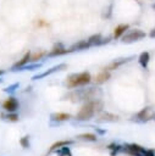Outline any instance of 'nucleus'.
<instances>
[{
	"instance_id": "obj_1",
	"label": "nucleus",
	"mask_w": 155,
	"mask_h": 156,
	"mask_svg": "<svg viewBox=\"0 0 155 156\" xmlns=\"http://www.w3.org/2000/svg\"><path fill=\"white\" fill-rule=\"evenodd\" d=\"M103 104L100 100L98 99H92L90 101H88L87 104L83 105V107L81 108V111L77 113V119L79 121H84V119H89L94 116V113L99 110H101Z\"/></svg>"
},
{
	"instance_id": "obj_2",
	"label": "nucleus",
	"mask_w": 155,
	"mask_h": 156,
	"mask_svg": "<svg viewBox=\"0 0 155 156\" xmlns=\"http://www.w3.org/2000/svg\"><path fill=\"white\" fill-rule=\"evenodd\" d=\"M92 80V76L89 72H81V73H73L71 76H68L67 80H66V85L67 88L72 89V88H78V87H83L87 85L88 83H90Z\"/></svg>"
},
{
	"instance_id": "obj_3",
	"label": "nucleus",
	"mask_w": 155,
	"mask_h": 156,
	"mask_svg": "<svg viewBox=\"0 0 155 156\" xmlns=\"http://www.w3.org/2000/svg\"><path fill=\"white\" fill-rule=\"evenodd\" d=\"M145 32H143L142 29H129V30H126V33L121 37L122 41L123 43H134V41H139L142 39L145 38Z\"/></svg>"
},
{
	"instance_id": "obj_4",
	"label": "nucleus",
	"mask_w": 155,
	"mask_h": 156,
	"mask_svg": "<svg viewBox=\"0 0 155 156\" xmlns=\"http://www.w3.org/2000/svg\"><path fill=\"white\" fill-rule=\"evenodd\" d=\"M122 150L132 156H145V152H146V150L144 147H142L137 144H127Z\"/></svg>"
},
{
	"instance_id": "obj_5",
	"label": "nucleus",
	"mask_w": 155,
	"mask_h": 156,
	"mask_svg": "<svg viewBox=\"0 0 155 156\" xmlns=\"http://www.w3.org/2000/svg\"><path fill=\"white\" fill-rule=\"evenodd\" d=\"M63 68H66V63H59V65H56V66H54V67H51V68H49V69H46V71H44V72H41V73H38V74L33 76L32 79H33V80L41 79V78L48 77V76H50V74H52V73H55V72H57V71L63 69Z\"/></svg>"
},
{
	"instance_id": "obj_6",
	"label": "nucleus",
	"mask_w": 155,
	"mask_h": 156,
	"mask_svg": "<svg viewBox=\"0 0 155 156\" xmlns=\"http://www.w3.org/2000/svg\"><path fill=\"white\" fill-rule=\"evenodd\" d=\"M111 40V37H106L103 38L101 34H94L92 37L88 38V41L90 44V46H95V45H103V44H107Z\"/></svg>"
},
{
	"instance_id": "obj_7",
	"label": "nucleus",
	"mask_w": 155,
	"mask_h": 156,
	"mask_svg": "<svg viewBox=\"0 0 155 156\" xmlns=\"http://www.w3.org/2000/svg\"><path fill=\"white\" fill-rule=\"evenodd\" d=\"M137 118H138L139 121H149V119L155 118V112H154L150 107H146V108H143V110L137 115Z\"/></svg>"
},
{
	"instance_id": "obj_8",
	"label": "nucleus",
	"mask_w": 155,
	"mask_h": 156,
	"mask_svg": "<svg viewBox=\"0 0 155 156\" xmlns=\"http://www.w3.org/2000/svg\"><path fill=\"white\" fill-rule=\"evenodd\" d=\"M2 107H4L6 111H9V112H15V111L17 110V107H18V101L16 100V98L10 96V98L2 104Z\"/></svg>"
},
{
	"instance_id": "obj_9",
	"label": "nucleus",
	"mask_w": 155,
	"mask_h": 156,
	"mask_svg": "<svg viewBox=\"0 0 155 156\" xmlns=\"http://www.w3.org/2000/svg\"><path fill=\"white\" fill-rule=\"evenodd\" d=\"M88 48H90V44H89L88 39H87V40H79V41H77L76 44H73L70 49H67V51H68V52H72V51H81V50H85V49H88Z\"/></svg>"
},
{
	"instance_id": "obj_10",
	"label": "nucleus",
	"mask_w": 155,
	"mask_h": 156,
	"mask_svg": "<svg viewBox=\"0 0 155 156\" xmlns=\"http://www.w3.org/2000/svg\"><path fill=\"white\" fill-rule=\"evenodd\" d=\"M29 61H31V52L28 51V52H26V54H24V56H23V57H22L20 61H17V62H16V63H15V65L11 67V71H12V72H16V71H17L20 67H22V66L27 65Z\"/></svg>"
},
{
	"instance_id": "obj_11",
	"label": "nucleus",
	"mask_w": 155,
	"mask_h": 156,
	"mask_svg": "<svg viewBox=\"0 0 155 156\" xmlns=\"http://www.w3.org/2000/svg\"><path fill=\"white\" fill-rule=\"evenodd\" d=\"M68 51H67V49L66 48H63L61 44H57L49 54H48V56L49 57H52V56H60V55H63V54H67Z\"/></svg>"
},
{
	"instance_id": "obj_12",
	"label": "nucleus",
	"mask_w": 155,
	"mask_h": 156,
	"mask_svg": "<svg viewBox=\"0 0 155 156\" xmlns=\"http://www.w3.org/2000/svg\"><path fill=\"white\" fill-rule=\"evenodd\" d=\"M109 78H110V72L106 71V69H104V71H101L98 76H95L94 82H95L96 84H103V83H105Z\"/></svg>"
},
{
	"instance_id": "obj_13",
	"label": "nucleus",
	"mask_w": 155,
	"mask_h": 156,
	"mask_svg": "<svg viewBox=\"0 0 155 156\" xmlns=\"http://www.w3.org/2000/svg\"><path fill=\"white\" fill-rule=\"evenodd\" d=\"M149 60H150V55H149L148 51H143V52L139 55V57H138V62H139V65H140L143 68H146V67H148Z\"/></svg>"
},
{
	"instance_id": "obj_14",
	"label": "nucleus",
	"mask_w": 155,
	"mask_h": 156,
	"mask_svg": "<svg viewBox=\"0 0 155 156\" xmlns=\"http://www.w3.org/2000/svg\"><path fill=\"white\" fill-rule=\"evenodd\" d=\"M40 67H41V63H40V62H28L27 65L20 67L17 71H20V72H22V71H34V69H38V68H40ZM17 71H16V72H17Z\"/></svg>"
},
{
	"instance_id": "obj_15",
	"label": "nucleus",
	"mask_w": 155,
	"mask_h": 156,
	"mask_svg": "<svg viewBox=\"0 0 155 156\" xmlns=\"http://www.w3.org/2000/svg\"><path fill=\"white\" fill-rule=\"evenodd\" d=\"M127 61H128L127 58L115 60V61H112V62H111L110 65H107V66H106V67H105L104 69H106V71H109V72H110V71H112V69H116V68H118V67H120L121 65H123V63H124V62H127Z\"/></svg>"
},
{
	"instance_id": "obj_16",
	"label": "nucleus",
	"mask_w": 155,
	"mask_h": 156,
	"mask_svg": "<svg viewBox=\"0 0 155 156\" xmlns=\"http://www.w3.org/2000/svg\"><path fill=\"white\" fill-rule=\"evenodd\" d=\"M128 29V26L127 24H120V26H117L116 28H115V32H114V38H121L124 33H126V30Z\"/></svg>"
},
{
	"instance_id": "obj_17",
	"label": "nucleus",
	"mask_w": 155,
	"mask_h": 156,
	"mask_svg": "<svg viewBox=\"0 0 155 156\" xmlns=\"http://www.w3.org/2000/svg\"><path fill=\"white\" fill-rule=\"evenodd\" d=\"M72 143H73L72 140H60V141H57V143L52 144L49 151H50V152H54L56 149H59V147H62V146H65V145H71Z\"/></svg>"
},
{
	"instance_id": "obj_18",
	"label": "nucleus",
	"mask_w": 155,
	"mask_h": 156,
	"mask_svg": "<svg viewBox=\"0 0 155 156\" xmlns=\"http://www.w3.org/2000/svg\"><path fill=\"white\" fill-rule=\"evenodd\" d=\"M71 116L68 113H62V112H57V113H52L51 115V119L54 121H57V122H61V121H66Z\"/></svg>"
},
{
	"instance_id": "obj_19",
	"label": "nucleus",
	"mask_w": 155,
	"mask_h": 156,
	"mask_svg": "<svg viewBox=\"0 0 155 156\" xmlns=\"http://www.w3.org/2000/svg\"><path fill=\"white\" fill-rule=\"evenodd\" d=\"M67 146H68V145H65V146H62V147L56 149V150H55L56 155H57V156H72V154H71V151H70V147H67Z\"/></svg>"
},
{
	"instance_id": "obj_20",
	"label": "nucleus",
	"mask_w": 155,
	"mask_h": 156,
	"mask_svg": "<svg viewBox=\"0 0 155 156\" xmlns=\"http://www.w3.org/2000/svg\"><path fill=\"white\" fill-rule=\"evenodd\" d=\"M107 149L110 150V154H111V156H115L116 154H118V152L122 150V146H121V145H118V144H115V143H112V144H110V145L107 146Z\"/></svg>"
},
{
	"instance_id": "obj_21",
	"label": "nucleus",
	"mask_w": 155,
	"mask_h": 156,
	"mask_svg": "<svg viewBox=\"0 0 155 156\" xmlns=\"http://www.w3.org/2000/svg\"><path fill=\"white\" fill-rule=\"evenodd\" d=\"M78 138H79V139H83V140H89V141H95V140H96V135H95V134H92V133L81 134Z\"/></svg>"
},
{
	"instance_id": "obj_22",
	"label": "nucleus",
	"mask_w": 155,
	"mask_h": 156,
	"mask_svg": "<svg viewBox=\"0 0 155 156\" xmlns=\"http://www.w3.org/2000/svg\"><path fill=\"white\" fill-rule=\"evenodd\" d=\"M18 88H20V83H13V84L9 85L7 88H5V89H4V91H5V93H7V94H13Z\"/></svg>"
},
{
	"instance_id": "obj_23",
	"label": "nucleus",
	"mask_w": 155,
	"mask_h": 156,
	"mask_svg": "<svg viewBox=\"0 0 155 156\" xmlns=\"http://www.w3.org/2000/svg\"><path fill=\"white\" fill-rule=\"evenodd\" d=\"M20 144H21V146L24 147V149L29 147V136H23V138H21Z\"/></svg>"
},
{
	"instance_id": "obj_24",
	"label": "nucleus",
	"mask_w": 155,
	"mask_h": 156,
	"mask_svg": "<svg viewBox=\"0 0 155 156\" xmlns=\"http://www.w3.org/2000/svg\"><path fill=\"white\" fill-rule=\"evenodd\" d=\"M6 119H9V121H12V122H16L17 119H18V115H16L15 112H10L9 115H6V116H4Z\"/></svg>"
},
{
	"instance_id": "obj_25",
	"label": "nucleus",
	"mask_w": 155,
	"mask_h": 156,
	"mask_svg": "<svg viewBox=\"0 0 155 156\" xmlns=\"http://www.w3.org/2000/svg\"><path fill=\"white\" fill-rule=\"evenodd\" d=\"M145 156H155V151L154 150H146Z\"/></svg>"
},
{
	"instance_id": "obj_26",
	"label": "nucleus",
	"mask_w": 155,
	"mask_h": 156,
	"mask_svg": "<svg viewBox=\"0 0 155 156\" xmlns=\"http://www.w3.org/2000/svg\"><path fill=\"white\" fill-rule=\"evenodd\" d=\"M95 129H96V132H98L99 134H104V133H105V130H101V129H98V128H95Z\"/></svg>"
},
{
	"instance_id": "obj_27",
	"label": "nucleus",
	"mask_w": 155,
	"mask_h": 156,
	"mask_svg": "<svg viewBox=\"0 0 155 156\" xmlns=\"http://www.w3.org/2000/svg\"><path fill=\"white\" fill-rule=\"evenodd\" d=\"M2 74H4V71H2V69H0V76H2Z\"/></svg>"
},
{
	"instance_id": "obj_28",
	"label": "nucleus",
	"mask_w": 155,
	"mask_h": 156,
	"mask_svg": "<svg viewBox=\"0 0 155 156\" xmlns=\"http://www.w3.org/2000/svg\"><path fill=\"white\" fill-rule=\"evenodd\" d=\"M0 83H2V79H1V78H0Z\"/></svg>"
},
{
	"instance_id": "obj_29",
	"label": "nucleus",
	"mask_w": 155,
	"mask_h": 156,
	"mask_svg": "<svg viewBox=\"0 0 155 156\" xmlns=\"http://www.w3.org/2000/svg\"><path fill=\"white\" fill-rule=\"evenodd\" d=\"M154 119H155V118H154Z\"/></svg>"
}]
</instances>
